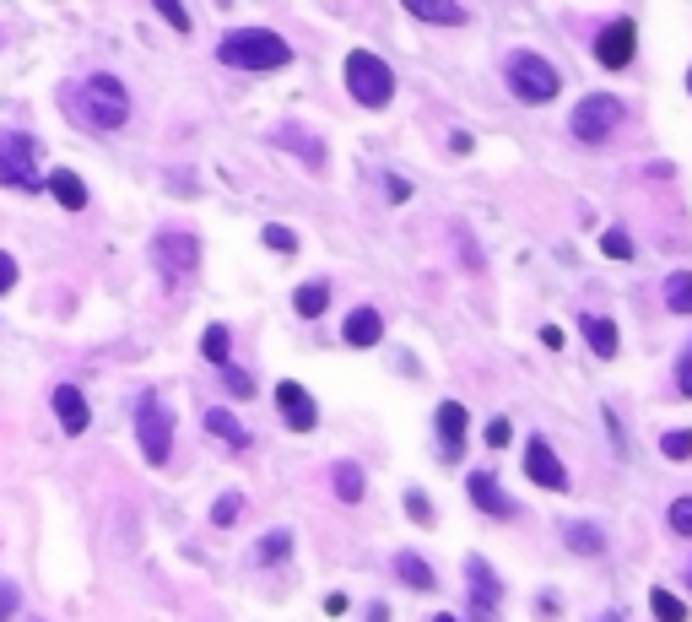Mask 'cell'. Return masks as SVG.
<instances>
[{
    "instance_id": "9c48e42d",
    "label": "cell",
    "mask_w": 692,
    "mask_h": 622,
    "mask_svg": "<svg viewBox=\"0 0 692 622\" xmlns=\"http://www.w3.org/2000/svg\"><path fill=\"white\" fill-rule=\"evenodd\" d=\"M525 476L536 487H547V493H568V466L557 460V449L541 439V433L525 444Z\"/></svg>"
},
{
    "instance_id": "8d00e7d4",
    "label": "cell",
    "mask_w": 692,
    "mask_h": 622,
    "mask_svg": "<svg viewBox=\"0 0 692 622\" xmlns=\"http://www.w3.org/2000/svg\"><path fill=\"white\" fill-rule=\"evenodd\" d=\"M222 385H228V395H238V401H249V395H255L249 374H238V368H228V374H222Z\"/></svg>"
},
{
    "instance_id": "7dc6e473",
    "label": "cell",
    "mask_w": 692,
    "mask_h": 622,
    "mask_svg": "<svg viewBox=\"0 0 692 622\" xmlns=\"http://www.w3.org/2000/svg\"><path fill=\"white\" fill-rule=\"evenodd\" d=\"M687 585H692V563H687Z\"/></svg>"
},
{
    "instance_id": "d6a6232c",
    "label": "cell",
    "mask_w": 692,
    "mask_h": 622,
    "mask_svg": "<svg viewBox=\"0 0 692 622\" xmlns=\"http://www.w3.org/2000/svg\"><path fill=\"white\" fill-rule=\"evenodd\" d=\"M260 238H265V244H271V249H282V255H298V233H287L282 222H271V228H265Z\"/></svg>"
},
{
    "instance_id": "d6986e66",
    "label": "cell",
    "mask_w": 692,
    "mask_h": 622,
    "mask_svg": "<svg viewBox=\"0 0 692 622\" xmlns=\"http://www.w3.org/2000/svg\"><path fill=\"white\" fill-rule=\"evenodd\" d=\"M465 422H471V417H465L460 401L438 406V444H444V455H460V449H465Z\"/></svg>"
},
{
    "instance_id": "4dcf8cb0",
    "label": "cell",
    "mask_w": 692,
    "mask_h": 622,
    "mask_svg": "<svg viewBox=\"0 0 692 622\" xmlns=\"http://www.w3.org/2000/svg\"><path fill=\"white\" fill-rule=\"evenodd\" d=\"M660 455H665V460H687V455H692V428H671V433H665V439H660Z\"/></svg>"
},
{
    "instance_id": "bcb514c9",
    "label": "cell",
    "mask_w": 692,
    "mask_h": 622,
    "mask_svg": "<svg viewBox=\"0 0 692 622\" xmlns=\"http://www.w3.org/2000/svg\"><path fill=\"white\" fill-rule=\"evenodd\" d=\"M687 92H692V65H687Z\"/></svg>"
},
{
    "instance_id": "d4e9b609",
    "label": "cell",
    "mask_w": 692,
    "mask_h": 622,
    "mask_svg": "<svg viewBox=\"0 0 692 622\" xmlns=\"http://www.w3.org/2000/svg\"><path fill=\"white\" fill-rule=\"evenodd\" d=\"M292 309H298L303 320H319V314L330 309V287L325 282H303L298 293H292Z\"/></svg>"
},
{
    "instance_id": "f1b7e54d",
    "label": "cell",
    "mask_w": 692,
    "mask_h": 622,
    "mask_svg": "<svg viewBox=\"0 0 692 622\" xmlns=\"http://www.w3.org/2000/svg\"><path fill=\"white\" fill-rule=\"evenodd\" d=\"M649 606H655V617H660V622H687V606L676 601V595L665 590V585H655V590H649Z\"/></svg>"
},
{
    "instance_id": "7402d4cb",
    "label": "cell",
    "mask_w": 692,
    "mask_h": 622,
    "mask_svg": "<svg viewBox=\"0 0 692 622\" xmlns=\"http://www.w3.org/2000/svg\"><path fill=\"white\" fill-rule=\"evenodd\" d=\"M330 487H336V498L341 504H357V498H363V466H357V460H336V466H330Z\"/></svg>"
},
{
    "instance_id": "2e32d148",
    "label": "cell",
    "mask_w": 692,
    "mask_h": 622,
    "mask_svg": "<svg viewBox=\"0 0 692 622\" xmlns=\"http://www.w3.org/2000/svg\"><path fill=\"white\" fill-rule=\"evenodd\" d=\"M406 11L417 22H433V28H465V17H471L455 0H406Z\"/></svg>"
},
{
    "instance_id": "8fae6325",
    "label": "cell",
    "mask_w": 692,
    "mask_h": 622,
    "mask_svg": "<svg viewBox=\"0 0 692 622\" xmlns=\"http://www.w3.org/2000/svg\"><path fill=\"white\" fill-rule=\"evenodd\" d=\"M465 585H471V612L482 622H498V574L487 558H465Z\"/></svg>"
},
{
    "instance_id": "52a82bcc",
    "label": "cell",
    "mask_w": 692,
    "mask_h": 622,
    "mask_svg": "<svg viewBox=\"0 0 692 622\" xmlns=\"http://www.w3.org/2000/svg\"><path fill=\"white\" fill-rule=\"evenodd\" d=\"M622 119H628L622 98H611V92H590V98L574 109V136L584 141V147H601L611 130H622Z\"/></svg>"
},
{
    "instance_id": "5b68a950",
    "label": "cell",
    "mask_w": 692,
    "mask_h": 622,
    "mask_svg": "<svg viewBox=\"0 0 692 622\" xmlns=\"http://www.w3.org/2000/svg\"><path fill=\"white\" fill-rule=\"evenodd\" d=\"M136 439H141V455L152 460V466H168V455H173V412H168V401L157 390H146L136 401Z\"/></svg>"
},
{
    "instance_id": "1f68e13d",
    "label": "cell",
    "mask_w": 692,
    "mask_h": 622,
    "mask_svg": "<svg viewBox=\"0 0 692 622\" xmlns=\"http://www.w3.org/2000/svg\"><path fill=\"white\" fill-rule=\"evenodd\" d=\"M601 249H606L611 260H633V238H628V228H606Z\"/></svg>"
},
{
    "instance_id": "83f0119b",
    "label": "cell",
    "mask_w": 692,
    "mask_h": 622,
    "mask_svg": "<svg viewBox=\"0 0 692 622\" xmlns=\"http://www.w3.org/2000/svg\"><path fill=\"white\" fill-rule=\"evenodd\" d=\"M201 352H206V363H228V352H233V336H228V325H206V336H201Z\"/></svg>"
},
{
    "instance_id": "30bf717a",
    "label": "cell",
    "mask_w": 692,
    "mask_h": 622,
    "mask_svg": "<svg viewBox=\"0 0 692 622\" xmlns=\"http://www.w3.org/2000/svg\"><path fill=\"white\" fill-rule=\"evenodd\" d=\"M633 49H638V28L628 17H617V22H606L601 38H595V60L606 65V71H622V65L633 60Z\"/></svg>"
},
{
    "instance_id": "484cf974",
    "label": "cell",
    "mask_w": 692,
    "mask_h": 622,
    "mask_svg": "<svg viewBox=\"0 0 692 622\" xmlns=\"http://www.w3.org/2000/svg\"><path fill=\"white\" fill-rule=\"evenodd\" d=\"M287 552H292V531H265V536L255 541V563H265V568L282 563Z\"/></svg>"
},
{
    "instance_id": "ffe728a7",
    "label": "cell",
    "mask_w": 692,
    "mask_h": 622,
    "mask_svg": "<svg viewBox=\"0 0 692 622\" xmlns=\"http://www.w3.org/2000/svg\"><path fill=\"white\" fill-rule=\"evenodd\" d=\"M206 433L217 444H228V449H249V428L233 412H222V406H211V412H206Z\"/></svg>"
},
{
    "instance_id": "6da1fadb",
    "label": "cell",
    "mask_w": 692,
    "mask_h": 622,
    "mask_svg": "<svg viewBox=\"0 0 692 622\" xmlns=\"http://www.w3.org/2000/svg\"><path fill=\"white\" fill-rule=\"evenodd\" d=\"M217 60L233 65V71H276V65L292 60V44L271 28H233L217 44Z\"/></svg>"
},
{
    "instance_id": "ac0fdd59",
    "label": "cell",
    "mask_w": 692,
    "mask_h": 622,
    "mask_svg": "<svg viewBox=\"0 0 692 622\" xmlns=\"http://www.w3.org/2000/svg\"><path fill=\"white\" fill-rule=\"evenodd\" d=\"M563 541H568V552H579V558H601L606 552V531L590 525V520H563Z\"/></svg>"
},
{
    "instance_id": "5bb4252c",
    "label": "cell",
    "mask_w": 692,
    "mask_h": 622,
    "mask_svg": "<svg viewBox=\"0 0 692 622\" xmlns=\"http://www.w3.org/2000/svg\"><path fill=\"white\" fill-rule=\"evenodd\" d=\"M471 504L482 514H492V520H514V498L503 493L487 471H471Z\"/></svg>"
},
{
    "instance_id": "4fadbf2b",
    "label": "cell",
    "mask_w": 692,
    "mask_h": 622,
    "mask_svg": "<svg viewBox=\"0 0 692 622\" xmlns=\"http://www.w3.org/2000/svg\"><path fill=\"white\" fill-rule=\"evenodd\" d=\"M271 147H282L292 157H303L309 168H325V141L309 136L303 125H282V130H271Z\"/></svg>"
},
{
    "instance_id": "7c38bea8",
    "label": "cell",
    "mask_w": 692,
    "mask_h": 622,
    "mask_svg": "<svg viewBox=\"0 0 692 622\" xmlns=\"http://www.w3.org/2000/svg\"><path fill=\"white\" fill-rule=\"evenodd\" d=\"M276 406H282V417H287V428H292V433H314L319 406H314V395L303 390L298 379H282V385H276Z\"/></svg>"
},
{
    "instance_id": "e575fe53",
    "label": "cell",
    "mask_w": 692,
    "mask_h": 622,
    "mask_svg": "<svg viewBox=\"0 0 692 622\" xmlns=\"http://www.w3.org/2000/svg\"><path fill=\"white\" fill-rule=\"evenodd\" d=\"M157 11H163V22L168 28H179V33H190V11L179 6V0H157Z\"/></svg>"
},
{
    "instance_id": "7bdbcfd3",
    "label": "cell",
    "mask_w": 692,
    "mask_h": 622,
    "mask_svg": "<svg viewBox=\"0 0 692 622\" xmlns=\"http://www.w3.org/2000/svg\"><path fill=\"white\" fill-rule=\"evenodd\" d=\"M346 606H352L346 595H330V601H325V612H330V617H346Z\"/></svg>"
},
{
    "instance_id": "60d3db41",
    "label": "cell",
    "mask_w": 692,
    "mask_h": 622,
    "mask_svg": "<svg viewBox=\"0 0 692 622\" xmlns=\"http://www.w3.org/2000/svg\"><path fill=\"white\" fill-rule=\"evenodd\" d=\"M11 287H17V260L0 249V293H11Z\"/></svg>"
},
{
    "instance_id": "ee69618b",
    "label": "cell",
    "mask_w": 692,
    "mask_h": 622,
    "mask_svg": "<svg viewBox=\"0 0 692 622\" xmlns=\"http://www.w3.org/2000/svg\"><path fill=\"white\" fill-rule=\"evenodd\" d=\"M601 622H622V612H601Z\"/></svg>"
},
{
    "instance_id": "44dd1931",
    "label": "cell",
    "mask_w": 692,
    "mask_h": 622,
    "mask_svg": "<svg viewBox=\"0 0 692 622\" xmlns=\"http://www.w3.org/2000/svg\"><path fill=\"white\" fill-rule=\"evenodd\" d=\"M44 184H49V195H55L65 211H82V206H87V184L76 179L71 168H55V174H49Z\"/></svg>"
},
{
    "instance_id": "7a4b0ae2",
    "label": "cell",
    "mask_w": 692,
    "mask_h": 622,
    "mask_svg": "<svg viewBox=\"0 0 692 622\" xmlns=\"http://www.w3.org/2000/svg\"><path fill=\"white\" fill-rule=\"evenodd\" d=\"M71 114L82 119L87 130H119L130 119V92H125V82H114V76H87V82L71 92Z\"/></svg>"
},
{
    "instance_id": "603a6c76",
    "label": "cell",
    "mask_w": 692,
    "mask_h": 622,
    "mask_svg": "<svg viewBox=\"0 0 692 622\" xmlns=\"http://www.w3.org/2000/svg\"><path fill=\"white\" fill-rule=\"evenodd\" d=\"M579 330H584V341H590V347L601 352V357H617L622 336H617V325H611V320H601V314H584Z\"/></svg>"
},
{
    "instance_id": "4316f807",
    "label": "cell",
    "mask_w": 692,
    "mask_h": 622,
    "mask_svg": "<svg viewBox=\"0 0 692 622\" xmlns=\"http://www.w3.org/2000/svg\"><path fill=\"white\" fill-rule=\"evenodd\" d=\"M665 303H671L676 314H692V271H671V282H665Z\"/></svg>"
},
{
    "instance_id": "836d02e7",
    "label": "cell",
    "mask_w": 692,
    "mask_h": 622,
    "mask_svg": "<svg viewBox=\"0 0 692 622\" xmlns=\"http://www.w3.org/2000/svg\"><path fill=\"white\" fill-rule=\"evenodd\" d=\"M665 520H671V531H676V536H692V498H676Z\"/></svg>"
},
{
    "instance_id": "f35d334b",
    "label": "cell",
    "mask_w": 692,
    "mask_h": 622,
    "mask_svg": "<svg viewBox=\"0 0 692 622\" xmlns=\"http://www.w3.org/2000/svg\"><path fill=\"white\" fill-rule=\"evenodd\" d=\"M676 390L692 401V341H687V352H682V363H676Z\"/></svg>"
},
{
    "instance_id": "cb8c5ba5",
    "label": "cell",
    "mask_w": 692,
    "mask_h": 622,
    "mask_svg": "<svg viewBox=\"0 0 692 622\" xmlns=\"http://www.w3.org/2000/svg\"><path fill=\"white\" fill-rule=\"evenodd\" d=\"M395 579L411 585V590H433V568H428V558H417V552H401V558H395Z\"/></svg>"
},
{
    "instance_id": "e0dca14e",
    "label": "cell",
    "mask_w": 692,
    "mask_h": 622,
    "mask_svg": "<svg viewBox=\"0 0 692 622\" xmlns=\"http://www.w3.org/2000/svg\"><path fill=\"white\" fill-rule=\"evenodd\" d=\"M55 417H60V428L65 433H87V395L82 390H76V385H60L55 390Z\"/></svg>"
},
{
    "instance_id": "74e56055",
    "label": "cell",
    "mask_w": 692,
    "mask_h": 622,
    "mask_svg": "<svg viewBox=\"0 0 692 622\" xmlns=\"http://www.w3.org/2000/svg\"><path fill=\"white\" fill-rule=\"evenodd\" d=\"M482 439H487L492 449H503V444H509V439H514V428H509V422H503V417H492V422H487V433H482Z\"/></svg>"
},
{
    "instance_id": "f6af8a7d",
    "label": "cell",
    "mask_w": 692,
    "mask_h": 622,
    "mask_svg": "<svg viewBox=\"0 0 692 622\" xmlns=\"http://www.w3.org/2000/svg\"><path fill=\"white\" fill-rule=\"evenodd\" d=\"M433 622H455V617H449V612H438V617H433Z\"/></svg>"
},
{
    "instance_id": "ba28073f",
    "label": "cell",
    "mask_w": 692,
    "mask_h": 622,
    "mask_svg": "<svg viewBox=\"0 0 692 622\" xmlns=\"http://www.w3.org/2000/svg\"><path fill=\"white\" fill-rule=\"evenodd\" d=\"M0 184H6V190H38V184H44L33 174V141L17 136V130L0 136Z\"/></svg>"
},
{
    "instance_id": "f546056e",
    "label": "cell",
    "mask_w": 692,
    "mask_h": 622,
    "mask_svg": "<svg viewBox=\"0 0 692 622\" xmlns=\"http://www.w3.org/2000/svg\"><path fill=\"white\" fill-rule=\"evenodd\" d=\"M244 493H222L217 504H211V525H238V514H244Z\"/></svg>"
},
{
    "instance_id": "d590c367",
    "label": "cell",
    "mask_w": 692,
    "mask_h": 622,
    "mask_svg": "<svg viewBox=\"0 0 692 622\" xmlns=\"http://www.w3.org/2000/svg\"><path fill=\"white\" fill-rule=\"evenodd\" d=\"M406 514L417 525H433V504H428V493H406Z\"/></svg>"
},
{
    "instance_id": "ab89813d",
    "label": "cell",
    "mask_w": 692,
    "mask_h": 622,
    "mask_svg": "<svg viewBox=\"0 0 692 622\" xmlns=\"http://www.w3.org/2000/svg\"><path fill=\"white\" fill-rule=\"evenodd\" d=\"M17 606H22V590H17V585H6V579H0V622H6L11 612H17Z\"/></svg>"
},
{
    "instance_id": "8992f818",
    "label": "cell",
    "mask_w": 692,
    "mask_h": 622,
    "mask_svg": "<svg viewBox=\"0 0 692 622\" xmlns=\"http://www.w3.org/2000/svg\"><path fill=\"white\" fill-rule=\"evenodd\" d=\"M152 266L163 276L168 287H184L201 266V244H195V233H157L152 238Z\"/></svg>"
},
{
    "instance_id": "277c9868",
    "label": "cell",
    "mask_w": 692,
    "mask_h": 622,
    "mask_svg": "<svg viewBox=\"0 0 692 622\" xmlns=\"http://www.w3.org/2000/svg\"><path fill=\"white\" fill-rule=\"evenodd\" d=\"M346 87H352V98L363 109H384L395 98V71L379 55H368V49H352L346 55Z\"/></svg>"
},
{
    "instance_id": "b9f144b4",
    "label": "cell",
    "mask_w": 692,
    "mask_h": 622,
    "mask_svg": "<svg viewBox=\"0 0 692 622\" xmlns=\"http://www.w3.org/2000/svg\"><path fill=\"white\" fill-rule=\"evenodd\" d=\"M384 190H390V201H406V195H411L406 179H384Z\"/></svg>"
},
{
    "instance_id": "3957f363",
    "label": "cell",
    "mask_w": 692,
    "mask_h": 622,
    "mask_svg": "<svg viewBox=\"0 0 692 622\" xmlns=\"http://www.w3.org/2000/svg\"><path fill=\"white\" fill-rule=\"evenodd\" d=\"M503 82H509V92L519 103H552L563 76H557V65L541 60L536 49H514V55L503 60Z\"/></svg>"
},
{
    "instance_id": "9a60e30c",
    "label": "cell",
    "mask_w": 692,
    "mask_h": 622,
    "mask_svg": "<svg viewBox=\"0 0 692 622\" xmlns=\"http://www.w3.org/2000/svg\"><path fill=\"white\" fill-rule=\"evenodd\" d=\"M341 336H346V347H379L384 314L379 309H352V314H346V325H341Z\"/></svg>"
}]
</instances>
